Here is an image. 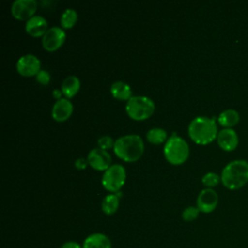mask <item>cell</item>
<instances>
[{
	"instance_id": "1",
	"label": "cell",
	"mask_w": 248,
	"mask_h": 248,
	"mask_svg": "<svg viewBox=\"0 0 248 248\" xmlns=\"http://www.w3.org/2000/svg\"><path fill=\"white\" fill-rule=\"evenodd\" d=\"M188 134L191 140L198 144L210 143L218 135L215 118L204 115L195 117L189 123Z\"/></svg>"
},
{
	"instance_id": "2",
	"label": "cell",
	"mask_w": 248,
	"mask_h": 248,
	"mask_svg": "<svg viewBox=\"0 0 248 248\" xmlns=\"http://www.w3.org/2000/svg\"><path fill=\"white\" fill-rule=\"evenodd\" d=\"M113 151L117 157L124 161L135 162L141 157L144 151V143L140 136L128 134L115 140Z\"/></svg>"
},
{
	"instance_id": "3",
	"label": "cell",
	"mask_w": 248,
	"mask_h": 248,
	"mask_svg": "<svg viewBox=\"0 0 248 248\" xmlns=\"http://www.w3.org/2000/svg\"><path fill=\"white\" fill-rule=\"evenodd\" d=\"M221 181L230 190L242 188L248 182V161L237 159L228 163L222 170Z\"/></svg>"
},
{
	"instance_id": "4",
	"label": "cell",
	"mask_w": 248,
	"mask_h": 248,
	"mask_svg": "<svg viewBox=\"0 0 248 248\" xmlns=\"http://www.w3.org/2000/svg\"><path fill=\"white\" fill-rule=\"evenodd\" d=\"M190 149L187 141L176 135L175 132L167 140L164 145L166 160L172 165H181L189 157Z\"/></svg>"
},
{
	"instance_id": "5",
	"label": "cell",
	"mask_w": 248,
	"mask_h": 248,
	"mask_svg": "<svg viewBox=\"0 0 248 248\" xmlns=\"http://www.w3.org/2000/svg\"><path fill=\"white\" fill-rule=\"evenodd\" d=\"M127 114L135 120H143L152 115L155 104L147 96H132L126 103Z\"/></svg>"
},
{
	"instance_id": "6",
	"label": "cell",
	"mask_w": 248,
	"mask_h": 248,
	"mask_svg": "<svg viewBox=\"0 0 248 248\" xmlns=\"http://www.w3.org/2000/svg\"><path fill=\"white\" fill-rule=\"evenodd\" d=\"M126 180L125 168L120 164H113L104 171L102 176V184L104 188L109 192L116 193L120 191Z\"/></svg>"
},
{
	"instance_id": "7",
	"label": "cell",
	"mask_w": 248,
	"mask_h": 248,
	"mask_svg": "<svg viewBox=\"0 0 248 248\" xmlns=\"http://www.w3.org/2000/svg\"><path fill=\"white\" fill-rule=\"evenodd\" d=\"M66 39V33L62 27L52 26L48 28L42 37V44L45 49L53 51L59 48Z\"/></svg>"
},
{
	"instance_id": "8",
	"label": "cell",
	"mask_w": 248,
	"mask_h": 248,
	"mask_svg": "<svg viewBox=\"0 0 248 248\" xmlns=\"http://www.w3.org/2000/svg\"><path fill=\"white\" fill-rule=\"evenodd\" d=\"M16 70L23 77L36 76L41 70V61L32 53L24 54L18 58L16 62Z\"/></svg>"
},
{
	"instance_id": "9",
	"label": "cell",
	"mask_w": 248,
	"mask_h": 248,
	"mask_svg": "<svg viewBox=\"0 0 248 248\" xmlns=\"http://www.w3.org/2000/svg\"><path fill=\"white\" fill-rule=\"evenodd\" d=\"M218 205V194L212 188L202 189L197 197V207L202 213L213 212Z\"/></svg>"
},
{
	"instance_id": "10",
	"label": "cell",
	"mask_w": 248,
	"mask_h": 248,
	"mask_svg": "<svg viewBox=\"0 0 248 248\" xmlns=\"http://www.w3.org/2000/svg\"><path fill=\"white\" fill-rule=\"evenodd\" d=\"M38 2L36 0H16L12 3L11 12L14 17L17 19H29L37 10Z\"/></svg>"
},
{
	"instance_id": "11",
	"label": "cell",
	"mask_w": 248,
	"mask_h": 248,
	"mask_svg": "<svg viewBox=\"0 0 248 248\" xmlns=\"http://www.w3.org/2000/svg\"><path fill=\"white\" fill-rule=\"evenodd\" d=\"M87 160L89 165L97 170H106L111 165L110 154L100 147H95L91 149L87 155Z\"/></svg>"
},
{
	"instance_id": "12",
	"label": "cell",
	"mask_w": 248,
	"mask_h": 248,
	"mask_svg": "<svg viewBox=\"0 0 248 248\" xmlns=\"http://www.w3.org/2000/svg\"><path fill=\"white\" fill-rule=\"evenodd\" d=\"M218 145L225 151H232L238 145V135L232 128H224L217 135Z\"/></svg>"
},
{
	"instance_id": "13",
	"label": "cell",
	"mask_w": 248,
	"mask_h": 248,
	"mask_svg": "<svg viewBox=\"0 0 248 248\" xmlns=\"http://www.w3.org/2000/svg\"><path fill=\"white\" fill-rule=\"evenodd\" d=\"M74 109L72 102L68 98H61L57 100L51 109V115L56 121H64L68 119Z\"/></svg>"
},
{
	"instance_id": "14",
	"label": "cell",
	"mask_w": 248,
	"mask_h": 248,
	"mask_svg": "<svg viewBox=\"0 0 248 248\" xmlns=\"http://www.w3.org/2000/svg\"><path fill=\"white\" fill-rule=\"evenodd\" d=\"M47 29V20L42 16H33L25 23V30L32 37H43Z\"/></svg>"
},
{
	"instance_id": "15",
	"label": "cell",
	"mask_w": 248,
	"mask_h": 248,
	"mask_svg": "<svg viewBox=\"0 0 248 248\" xmlns=\"http://www.w3.org/2000/svg\"><path fill=\"white\" fill-rule=\"evenodd\" d=\"M82 248H112V246L108 235L102 232H94L83 240Z\"/></svg>"
},
{
	"instance_id": "16",
	"label": "cell",
	"mask_w": 248,
	"mask_h": 248,
	"mask_svg": "<svg viewBox=\"0 0 248 248\" xmlns=\"http://www.w3.org/2000/svg\"><path fill=\"white\" fill-rule=\"evenodd\" d=\"M240 119V115L237 110L233 108H227L220 112L218 115V123L225 128H232L235 126Z\"/></svg>"
},
{
	"instance_id": "17",
	"label": "cell",
	"mask_w": 248,
	"mask_h": 248,
	"mask_svg": "<svg viewBox=\"0 0 248 248\" xmlns=\"http://www.w3.org/2000/svg\"><path fill=\"white\" fill-rule=\"evenodd\" d=\"M80 88V80L77 76H68L64 78L61 84V90L67 98L75 96Z\"/></svg>"
},
{
	"instance_id": "18",
	"label": "cell",
	"mask_w": 248,
	"mask_h": 248,
	"mask_svg": "<svg viewBox=\"0 0 248 248\" xmlns=\"http://www.w3.org/2000/svg\"><path fill=\"white\" fill-rule=\"evenodd\" d=\"M111 95L118 100H129L132 97V89L130 85L122 80H116L110 85Z\"/></svg>"
},
{
	"instance_id": "19",
	"label": "cell",
	"mask_w": 248,
	"mask_h": 248,
	"mask_svg": "<svg viewBox=\"0 0 248 248\" xmlns=\"http://www.w3.org/2000/svg\"><path fill=\"white\" fill-rule=\"evenodd\" d=\"M119 207V198L116 196V194H108L107 195L101 204L102 211L107 215H112L114 214Z\"/></svg>"
},
{
	"instance_id": "20",
	"label": "cell",
	"mask_w": 248,
	"mask_h": 248,
	"mask_svg": "<svg viewBox=\"0 0 248 248\" xmlns=\"http://www.w3.org/2000/svg\"><path fill=\"white\" fill-rule=\"evenodd\" d=\"M167 132L165 129L160 127H153L149 129L146 133V139L149 142L154 144H160L164 141H167Z\"/></svg>"
},
{
	"instance_id": "21",
	"label": "cell",
	"mask_w": 248,
	"mask_h": 248,
	"mask_svg": "<svg viewBox=\"0 0 248 248\" xmlns=\"http://www.w3.org/2000/svg\"><path fill=\"white\" fill-rule=\"evenodd\" d=\"M78 20V12L73 8H67L63 11L60 17V22L63 28H71Z\"/></svg>"
},
{
	"instance_id": "22",
	"label": "cell",
	"mask_w": 248,
	"mask_h": 248,
	"mask_svg": "<svg viewBox=\"0 0 248 248\" xmlns=\"http://www.w3.org/2000/svg\"><path fill=\"white\" fill-rule=\"evenodd\" d=\"M220 181H221V176L213 171L206 172L202 177V182L204 186H206V188H212V187L218 185Z\"/></svg>"
},
{
	"instance_id": "23",
	"label": "cell",
	"mask_w": 248,
	"mask_h": 248,
	"mask_svg": "<svg viewBox=\"0 0 248 248\" xmlns=\"http://www.w3.org/2000/svg\"><path fill=\"white\" fill-rule=\"evenodd\" d=\"M200 212L201 211L197 206L191 205V206H187L186 208L183 209L181 216L185 222H192L199 217Z\"/></svg>"
},
{
	"instance_id": "24",
	"label": "cell",
	"mask_w": 248,
	"mask_h": 248,
	"mask_svg": "<svg viewBox=\"0 0 248 248\" xmlns=\"http://www.w3.org/2000/svg\"><path fill=\"white\" fill-rule=\"evenodd\" d=\"M98 142V147L102 148V149H108V148H113V145H114V142L115 140H113V139L110 137V136H108V135H105V136H102L98 139L97 140Z\"/></svg>"
},
{
	"instance_id": "25",
	"label": "cell",
	"mask_w": 248,
	"mask_h": 248,
	"mask_svg": "<svg viewBox=\"0 0 248 248\" xmlns=\"http://www.w3.org/2000/svg\"><path fill=\"white\" fill-rule=\"evenodd\" d=\"M50 74L46 71V70H43L41 69L38 74L36 75V80L43 84V85H46V84H48L49 81H50Z\"/></svg>"
},
{
	"instance_id": "26",
	"label": "cell",
	"mask_w": 248,
	"mask_h": 248,
	"mask_svg": "<svg viewBox=\"0 0 248 248\" xmlns=\"http://www.w3.org/2000/svg\"><path fill=\"white\" fill-rule=\"evenodd\" d=\"M88 164H89V163H88L87 158L85 159V158H83V157H79V158L76 159V161H75V167H76L77 169H78V170H83V169H85Z\"/></svg>"
},
{
	"instance_id": "27",
	"label": "cell",
	"mask_w": 248,
	"mask_h": 248,
	"mask_svg": "<svg viewBox=\"0 0 248 248\" xmlns=\"http://www.w3.org/2000/svg\"><path fill=\"white\" fill-rule=\"evenodd\" d=\"M60 248H82V245L77 241H67L63 243Z\"/></svg>"
},
{
	"instance_id": "28",
	"label": "cell",
	"mask_w": 248,
	"mask_h": 248,
	"mask_svg": "<svg viewBox=\"0 0 248 248\" xmlns=\"http://www.w3.org/2000/svg\"><path fill=\"white\" fill-rule=\"evenodd\" d=\"M62 94H63V92H62V90H60V89H54V90L52 91V95H53V97H54V98H56L57 100L61 99Z\"/></svg>"
}]
</instances>
